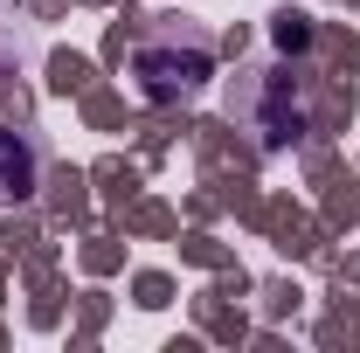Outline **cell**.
<instances>
[{
  "label": "cell",
  "instance_id": "7a4b0ae2",
  "mask_svg": "<svg viewBox=\"0 0 360 353\" xmlns=\"http://www.w3.org/2000/svg\"><path fill=\"white\" fill-rule=\"evenodd\" d=\"M28 180H35V146L0 132V201L7 194H28Z\"/></svg>",
  "mask_w": 360,
  "mask_h": 353
},
{
  "label": "cell",
  "instance_id": "6da1fadb",
  "mask_svg": "<svg viewBox=\"0 0 360 353\" xmlns=\"http://www.w3.org/2000/svg\"><path fill=\"white\" fill-rule=\"evenodd\" d=\"M215 70V42L194 28V21H153L146 42L132 49V77H139V97L146 104H180L208 84Z\"/></svg>",
  "mask_w": 360,
  "mask_h": 353
}]
</instances>
